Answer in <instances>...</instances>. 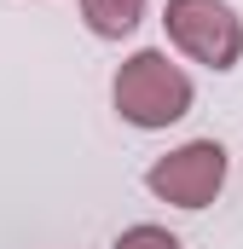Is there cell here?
<instances>
[{
    "label": "cell",
    "mask_w": 243,
    "mask_h": 249,
    "mask_svg": "<svg viewBox=\"0 0 243 249\" xmlns=\"http://www.w3.org/2000/svg\"><path fill=\"white\" fill-rule=\"evenodd\" d=\"M81 18H87V29L93 35H127L139 18H145V0H81Z\"/></svg>",
    "instance_id": "obj_4"
},
{
    "label": "cell",
    "mask_w": 243,
    "mask_h": 249,
    "mask_svg": "<svg viewBox=\"0 0 243 249\" xmlns=\"http://www.w3.org/2000/svg\"><path fill=\"white\" fill-rule=\"evenodd\" d=\"M116 110L133 127H168L191 110V81L168 53H133L116 70Z\"/></svg>",
    "instance_id": "obj_1"
},
{
    "label": "cell",
    "mask_w": 243,
    "mask_h": 249,
    "mask_svg": "<svg viewBox=\"0 0 243 249\" xmlns=\"http://www.w3.org/2000/svg\"><path fill=\"white\" fill-rule=\"evenodd\" d=\"M145 186L156 191L162 203L208 209V203L220 197V186H226V151H220L214 139H191V145H180V151H168V157L151 162Z\"/></svg>",
    "instance_id": "obj_3"
},
{
    "label": "cell",
    "mask_w": 243,
    "mask_h": 249,
    "mask_svg": "<svg viewBox=\"0 0 243 249\" xmlns=\"http://www.w3.org/2000/svg\"><path fill=\"white\" fill-rule=\"evenodd\" d=\"M162 23H168L174 47L208 70H232L243 58V23L226 0H168Z\"/></svg>",
    "instance_id": "obj_2"
},
{
    "label": "cell",
    "mask_w": 243,
    "mask_h": 249,
    "mask_svg": "<svg viewBox=\"0 0 243 249\" xmlns=\"http://www.w3.org/2000/svg\"><path fill=\"white\" fill-rule=\"evenodd\" d=\"M116 249H180V238L162 232V226H127L116 238Z\"/></svg>",
    "instance_id": "obj_5"
}]
</instances>
